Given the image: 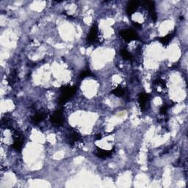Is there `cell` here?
<instances>
[{
  "instance_id": "obj_18",
  "label": "cell",
  "mask_w": 188,
  "mask_h": 188,
  "mask_svg": "<svg viewBox=\"0 0 188 188\" xmlns=\"http://www.w3.org/2000/svg\"><path fill=\"white\" fill-rule=\"evenodd\" d=\"M154 84H155V85H158V86L162 87V89H165V87H166V86H165V82L164 81L163 79H157V80H155Z\"/></svg>"
},
{
  "instance_id": "obj_17",
  "label": "cell",
  "mask_w": 188,
  "mask_h": 188,
  "mask_svg": "<svg viewBox=\"0 0 188 188\" xmlns=\"http://www.w3.org/2000/svg\"><path fill=\"white\" fill-rule=\"evenodd\" d=\"M92 72H90L89 69H85V70H84L83 72H81V74H79V78L80 79H85V78L88 77V76H93Z\"/></svg>"
},
{
  "instance_id": "obj_3",
  "label": "cell",
  "mask_w": 188,
  "mask_h": 188,
  "mask_svg": "<svg viewBox=\"0 0 188 188\" xmlns=\"http://www.w3.org/2000/svg\"><path fill=\"white\" fill-rule=\"evenodd\" d=\"M120 35L123 39L127 43L133 41H138L139 40V36L135 31L129 29H126V30H122L120 32Z\"/></svg>"
},
{
  "instance_id": "obj_13",
  "label": "cell",
  "mask_w": 188,
  "mask_h": 188,
  "mask_svg": "<svg viewBox=\"0 0 188 188\" xmlns=\"http://www.w3.org/2000/svg\"><path fill=\"white\" fill-rule=\"evenodd\" d=\"M18 79V72L16 70H12L11 72H10V75L8 76V82L9 83L10 85H13V83H15L16 81H17Z\"/></svg>"
},
{
  "instance_id": "obj_7",
  "label": "cell",
  "mask_w": 188,
  "mask_h": 188,
  "mask_svg": "<svg viewBox=\"0 0 188 188\" xmlns=\"http://www.w3.org/2000/svg\"><path fill=\"white\" fill-rule=\"evenodd\" d=\"M140 2L138 1H131L129 2L127 7V13L129 17H131L136 10H138V7H139Z\"/></svg>"
},
{
  "instance_id": "obj_11",
  "label": "cell",
  "mask_w": 188,
  "mask_h": 188,
  "mask_svg": "<svg viewBox=\"0 0 188 188\" xmlns=\"http://www.w3.org/2000/svg\"><path fill=\"white\" fill-rule=\"evenodd\" d=\"M46 115L44 114V113H38V114L35 115L34 116L31 118V120L33 123L37 124L43 121L46 118Z\"/></svg>"
},
{
  "instance_id": "obj_8",
  "label": "cell",
  "mask_w": 188,
  "mask_h": 188,
  "mask_svg": "<svg viewBox=\"0 0 188 188\" xmlns=\"http://www.w3.org/2000/svg\"><path fill=\"white\" fill-rule=\"evenodd\" d=\"M144 4L146 5L148 9H149V11L150 13L151 16V19L154 21H156L157 19V16L156 10H155V3L154 2L152 1H147L144 2Z\"/></svg>"
},
{
  "instance_id": "obj_6",
  "label": "cell",
  "mask_w": 188,
  "mask_h": 188,
  "mask_svg": "<svg viewBox=\"0 0 188 188\" xmlns=\"http://www.w3.org/2000/svg\"><path fill=\"white\" fill-rule=\"evenodd\" d=\"M149 97H150L149 94L145 92L140 93L139 96H138V102H139L140 107L143 110H144L146 107V105L149 100Z\"/></svg>"
},
{
  "instance_id": "obj_21",
  "label": "cell",
  "mask_w": 188,
  "mask_h": 188,
  "mask_svg": "<svg viewBox=\"0 0 188 188\" xmlns=\"http://www.w3.org/2000/svg\"><path fill=\"white\" fill-rule=\"evenodd\" d=\"M101 138H102V136H101V134L97 135H96V140H101Z\"/></svg>"
},
{
  "instance_id": "obj_4",
  "label": "cell",
  "mask_w": 188,
  "mask_h": 188,
  "mask_svg": "<svg viewBox=\"0 0 188 188\" xmlns=\"http://www.w3.org/2000/svg\"><path fill=\"white\" fill-rule=\"evenodd\" d=\"M64 114L62 109L56 110L50 117V121L53 125L62 126L64 123Z\"/></svg>"
},
{
  "instance_id": "obj_5",
  "label": "cell",
  "mask_w": 188,
  "mask_h": 188,
  "mask_svg": "<svg viewBox=\"0 0 188 188\" xmlns=\"http://www.w3.org/2000/svg\"><path fill=\"white\" fill-rule=\"evenodd\" d=\"M98 36V27L96 24H93V26L91 27L90 32H89L88 35H87V41L88 43H94L96 41V38Z\"/></svg>"
},
{
  "instance_id": "obj_20",
  "label": "cell",
  "mask_w": 188,
  "mask_h": 188,
  "mask_svg": "<svg viewBox=\"0 0 188 188\" xmlns=\"http://www.w3.org/2000/svg\"><path fill=\"white\" fill-rule=\"evenodd\" d=\"M133 25H134V27H135V28H138V29H139V28H141V27H142V26H141V24H139V23L133 22Z\"/></svg>"
},
{
  "instance_id": "obj_1",
  "label": "cell",
  "mask_w": 188,
  "mask_h": 188,
  "mask_svg": "<svg viewBox=\"0 0 188 188\" xmlns=\"http://www.w3.org/2000/svg\"><path fill=\"white\" fill-rule=\"evenodd\" d=\"M60 90H61V95L58 99V103L60 105H63L67 103L69 99L75 94L77 90V87L70 85H66L60 87Z\"/></svg>"
},
{
  "instance_id": "obj_19",
  "label": "cell",
  "mask_w": 188,
  "mask_h": 188,
  "mask_svg": "<svg viewBox=\"0 0 188 188\" xmlns=\"http://www.w3.org/2000/svg\"><path fill=\"white\" fill-rule=\"evenodd\" d=\"M168 107L167 105H162L161 107H160V113L161 115H166L167 114L168 112Z\"/></svg>"
},
{
  "instance_id": "obj_2",
  "label": "cell",
  "mask_w": 188,
  "mask_h": 188,
  "mask_svg": "<svg viewBox=\"0 0 188 188\" xmlns=\"http://www.w3.org/2000/svg\"><path fill=\"white\" fill-rule=\"evenodd\" d=\"M11 131L13 132V144L12 145V148L20 152L22 150L24 143V137L22 133L17 129H13Z\"/></svg>"
},
{
  "instance_id": "obj_15",
  "label": "cell",
  "mask_w": 188,
  "mask_h": 188,
  "mask_svg": "<svg viewBox=\"0 0 188 188\" xmlns=\"http://www.w3.org/2000/svg\"><path fill=\"white\" fill-rule=\"evenodd\" d=\"M79 140H81V135H80L78 132H74L72 135H71V136H70V139H69V143H70L71 145H73V144L75 143V142L79 141Z\"/></svg>"
},
{
  "instance_id": "obj_16",
  "label": "cell",
  "mask_w": 188,
  "mask_h": 188,
  "mask_svg": "<svg viewBox=\"0 0 188 188\" xmlns=\"http://www.w3.org/2000/svg\"><path fill=\"white\" fill-rule=\"evenodd\" d=\"M120 55H121L122 57L123 58L124 60H132L133 57L132 54L129 53L128 51L127 50V49H122L121 50H120Z\"/></svg>"
},
{
  "instance_id": "obj_9",
  "label": "cell",
  "mask_w": 188,
  "mask_h": 188,
  "mask_svg": "<svg viewBox=\"0 0 188 188\" xmlns=\"http://www.w3.org/2000/svg\"><path fill=\"white\" fill-rule=\"evenodd\" d=\"M112 152H113L112 150H110V151L105 150V149H100V148L97 147L96 148V151H95V154H96L98 157L105 159L107 157H110L111 155L112 154Z\"/></svg>"
},
{
  "instance_id": "obj_12",
  "label": "cell",
  "mask_w": 188,
  "mask_h": 188,
  "mask_svg": "<svg viewBox=\"0 0 188 188\" xmlns=\"http://www.w3.org/2000/svg\"><path fill=\"white\" fill-rule=\"evenodd\" d=\"M111 93H112L113 95L117 96V97H122V96H123L124 95H125L126 90L125 88H123L121 85H118L116 88L113 89Z\"/></svg>"
},
{
  "instance_id": "obj_10",
  "label": "cell",
  "mask_w": 188,
  "mask_h": 188,
  "mask_svg": "<svg viewBox=\"0 0 188 188\" xmlns=\"http://www.w3.org/2000/svg\"><path fill=\"white\" fill-rule=\"evenodd\" d=\"M174 31L172 32H171V33L168 34L167 35L164 36V37H160V38H157L156 39L157 40V41L160 42V43H161L163 46H168L170 43V42L171 41V40L173 39V37H174Z\"/></svg>"
},
{
  "instance_id": "obj_14",
  "label": "cell",
  "mask_w": 188,
  "mask_h": 188,
  "mask_svg": "<svg viewBox=\"0 0 188 188\" xmlns=\"http://www.w3.org/2000/svg\"><path fill=\"white\" fill-rule=\"evenodd\" d=\"M2 124L5 125V128L10 129V130H13V123H12V119L10 118V117L5 116L2 118Z\"/></svg>"
}]
</instances>
